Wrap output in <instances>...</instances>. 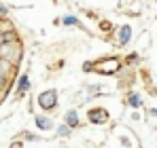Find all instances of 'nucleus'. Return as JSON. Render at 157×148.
I'll return each instance as SVG.
<instances>
[{"mask_svg": "<svg viewBox=\"0 0 157 148\" xmlns=\"http://www.w3.org/2000/svg\"><path fill=\"white\" fill-rule=\"evenodd\" d=\"M34 123H36V127H38L40 131H49V129H53V121L47 117V114H34Z\"/></svg>", "mask_w": 157, "mask_h": 148, "instance_id": "nucleus-7", "label": "nucleus"}, {"mask_svg": "<svg viewBox=\"0 0 157 148\" xmlns=\"http://www.w3.org/2000/svg\"><path fill=\"white\" fill-rule=\"evenodd\" d=\"M121 144H123V146H125V148H130V146H132L130 138H121Z\"/></svg>", "mask_w": 157, "mask_h": 148, "instance_id": "nucleus-19", "label": "nucleus"}, {"mask_svg": "<svg viewBox=\"0 0 157 148\" xmlns=\"http://www.w3.org/2000/svg\"><path fill=\"white\" fill-rule=\"evenodd\" d=\"M125 102H128V106H132V108H136V110H138V108H142V98H140L138 93H130Z\"/></svg>", "mask_w": 157, "mask_h": 148, "instance_id": "nucleus-10", "label": "nucleus"}, {"mask_svg": "<svg viewBox=\"0 0 157 148\" xmlns=\"http://www.w3.org/2000/svg\"><path fill=\"white\" fill-rule=\"evenodd\" d=\"M6 80H9V78H6V76H4V74L0 72V91H2V89H4V87H6Z\"/></svg>", "mask_w": 157, "mask_h": 148, "instance_id": "nucleus-17", "label": "nucleus"}, {"mask_svg": "<svg viewBox=\"0 0 157 148\" xmlns=\"http://www.w3.org/2000/svg\"><path fill=\"white\" fill-rule=\"evenodd\" d=\"M2 19H4V17H0V24H2Z\"/></svg>", "mask_w": 157, "mask_h": 148, "instance_id": "nucleus-22", "label": "nucleus"}, {"mask_svg": "<svg viewBox=\"0 0 157 148\" xmlns=\"http://www.w3.org/2000/svg\"><path fill=\"white\" fill-rule=\"evenodd\" d=\"M0 53H2L4 59H9L11 64L17 66L19 59H21V55H24V49H21V43H4L0 47Z\"/></svg>", "mask_w": 157, "mask_h": 148, "instance_id": "nucleus-2", "label": "nucleus"}, {"mask_svg": "<svg viewBox=\"0 0 157 148\" xmlns=\"http://www.w3.org/2000/svg\"><path fill=\"white\" fill-rule=\"evenodd\" d=\"M62 25H68V28H81L83 30V24L77 15H64L62 17Z\"/></svg>", "mask_w": 157, "mask_h": 148, "instance_id": "nucleus-9", "label": "nucleus"}, {"mask_svg": "<svg viewBox=\"0 0 157 148\" xmlns=\"http://www.w3.org/2000/svg\"><path fill=\"white\" fill-rule=\"evenodd\" d=\"M121 68V59L119 57H106L98 61H87L83 66V72H98V74H115Z\"/></svg>", "mask_w": 157, "mask_h": 148, "instance_id": "nucleus-1", "label": "nucleus"}, {"mask_svg": "<svg viewBox=\"0 0 157 148\" xmlns=\"http://www.w3.org/2000/svg\"><path fill=\"white\" fill-rule=\"evenodd\" d=\"M4 43H6V40H4V34H2V32H0V47H2V45H4Z\"/></svg>", "mask_w": 157, "mask_h": 148, "instance_id": "nucleus-20", "label": "nucleus"}, {"mask_svg": "<svg viewBox=\"0 0 157 148\" xmlns=\"http://www.w3.org/2000/svg\"><path fill=\"white\" fill-rule=\"evenodd\" d=\"M100 30H102V32H113V24H110L108 19H102V21H100Z\"/></svg>", "mask_w": 157, "mask_h": 148, "instance_id": "nucleus-13", "label": "nucleus"}, {"mask_svg": "<svg viewBox=\"0 0 157 148\" xmlns=\"http://www.w3.org/2000/svg\"><path fill=\"white\" fill-rule=\"evenodd\" d=\"M21 138H24V140H28V142H36V140H38L34 133H28V131H24V133H21Z\"/></svg>", "mask_w": 157, "mask_h": 148, "instance_id": "nucleus-16", "label": "nucleus"}, {"mask_svg": "<svg viewBox=\"0 0 157 148\" xmlns=\"http://www.w3.org/2000/svg\"><path fill=\"white\" fill-rule=\"evenodd\" d=\"M2 59H4V57H2V53H0V61H2Z\"/></svg>", "mask_w": 157, "mask_h": 148, "instance_id": "nucleus-21", "label": "nucleus"}, {"mask_svg": "<svg viewBox=\"0 0 157 148\" xmlns=\"http://www.w3.org/2000/svg\"><path fill=\"white\" fill-rule=\"evenodd\" d=\"M38 106L43 108V110H55L57 108V91L55 89H47V91H43L40 95H38Z\"/></svg>", "mask_w": 157, "mask_h": 148, "instance_id": "nucleus-3", "label": "nucleus"}, {"mask_svg": "<svg viewBox=\"0 0 157 148\" xmlns=\"http://www.w3.org/2000/svg\"><path fill=\"white\" fill-rule=\"evenodd\" d=\"M9 13H11V6L4 4V2H0V17H9Z\"/></svg>", "mask_w": 157, "mask_h": 148, "instance_id": "nucleus-15", "label": "nucleus"}, {"mask_svg": "<svg viewBox=\"0 0 157 148\" xmlns=\"http://www.w3.org/2000/svg\"><path fill=\"white\" fill-rule=\"evenodd\" d=\"M138 59H140V55L134 51V53H130V55L125 57V64H128V66H132V64H134V61H138Z\"/></svg>", "mask_w": 157, "mask_h": 148, "instance_id": "nucleus-14", "label": "nucleus"}, {"mask_svg": "<svg viewBox=\"0 0 157 148\" xmlns=\"http://www.w3.org/2000/svg\"><path fill=\"white\" fill-rule=\"evenodd\" d=\"M108 119H110V114H108V110L106 108H91L89 112H87V121L89 123H94V125H104L108 123Z\"/></svg>", "mask_w": 157, "mask_h": 148, "instance_id": "nucleus-4", "label": "nucleus"}, {"mask_svg": "<svg viewBox=\"0 0 157 148\" xmlns=\"http://www.w3.org/2000/svg\"><path fill=\"white\" fill-rule=\"evenodd\" d=\"M70 133H72V127H68L66 123L59 125V127H57V131H55V135H57V138H68Z\"/></svg>", "mask_w": 157, "mask_h": 148, "instance_id": "nucleus-12", "label": "nucleus"}, {"mask_svg": "<svg viewBox=\"0 0 157 148\" xmlns=\"http://www.w3.org/2000/svg\"><path fill=\"white\" fill-rule=\"evenodd\" d=\"M64 123L68 125V127H72V129L78 127V123H81V121H78V112L77 110H68V112L64 114Z\"/></svg>", "mask_w": 157, "mask_h": 148, "instance_id": "nucleus-8", "label": "nucleus"}, {"mask_svg": "<svg viewBox=\"0 0 157 148\" xmlns=\"http://www.w3.org/2000/svg\"><path fill=\"white\" fill-rule=\"evenodd\" d=\"M9 148H24V142H21V140H15V142H11Z\"/></svg>", "mask_w": 157, "mask_h": 148, "instance_id": "nucleus-18", "label": "nucleus"}, {"mask_svg": "<svg viewBox=\"0 0 157 148\" xmlns=\"http://www.w3.org/2000/svg\"><path fill=\"white\" fill-rule=\"evenodd\" d=\"M130 40H132V25L123 24V25H119V28H115V43L119 47H125Z\"/></svg>", "mask_w": 157, "mask_h": 148, "instance_id": "nucleus-5", "label": "nucleus"}, {"mask_svg": "<svg viewBox=\"0 0 157 148\" xmlns=\"http://www.w3.org/2000/svg\"><path fill=\"white\" fill-rule=\"evenodd\" d=\"M0 99H2V95H0Z\"/></svg>", "mask_w": 157, "mask_h": 148, "instance_id": "nucleus-23", "label": "nucleus"}, {"mask_svg": "<svg viewBox=\"0 0 157 148\" xmlns=\"http://www.w3.org/2000/svg\"><path fill=\"white\" fill-rule=\"evenodd\" d=\"M28 89H30V76H28V72H24L19 78H17V85H15L17 98H24V95L28 93Z\"/></svg>", "mask_w": 157, "mask_h": 148, "instance_id": "nucleus-6", "label": "nucleus"}, {"mask_svg": "<svg viewBox=\"0 0 157 148\" xmlns=\"http://www.w3.org/2000/svg\"><path fill=\"white\" fill-rule=\"evenodd\" d=\"M0 32H2V34L15 32V25H13V21H9V17H4V19H2V24H0Z\"/></svg>", "mask_w": 157, "mask_h": 148, "instance_id": "nucleus-11", "label": "nucleus"}]
</instances>
